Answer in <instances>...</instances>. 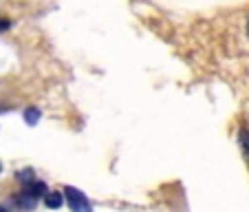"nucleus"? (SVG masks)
<instances>
[{"label": "nucleus", "instance_id": "1", "mask_svg": "<svg viewBox=\"0 0 249 212\" xmlns=\"http://www.w3.org/2000/svg\"><path fill=\"white\" fill-rule=\"evenodd\" d=\"M64 194H66V199H69V206H71V210H73V212H93L89 199L84 197V193H82V190L73 188V186H66Z\"/></svg>", "mask_w": 249, "mask_h": 212}, {"label": "nucleus", "instance_id": "2", "mask_svg": "<svg viewBox=\"0 0 249 212\" xmlns=\"http://www.w3.org/2000/svg\"><path fill=\"white\" fill-rule=\"evenodd\" d=\"M24 193H27L29 197L38 199V197H47V194H49V190H47V186H44L42 181H33L31 186H27V190H24Z\"/></svg>", "mask_w": 249, "mask_h": 212}, {"label": "nucleus", "instance_id": "3", "mask_svg": "<svg viewBox=\"0 0 249 212\" xmlns=\"http://www.w3.org/2000/svg\"><path fill=\"white\" fill-rule=\"evenodd\" d=\"M62 201H64V199H62V194L55 193V190H53V193H49L47 197H44V203H47V208H51V210L62 208Z\"/></svg>", "mask_w": 249, "mask_h": 212}, {"label": "nucleus", "instance_id": "4", "mask_svg": "<svg viewBox=\"0 0 249 212\" xmlns=\"http://www.w3.org/2000/svg\"><path fill=\"white\" fill-rule=\"evenodd\" d=\"M40 119V111L36 109V106H31V109L24 111V122L29 124V126H36V122Z\"/></svg>", "mask_w": 249, "mask_h": 212}, {"label": "nucleus", "instance_id": "5", "mask_svg": "<svg viewBox=\"0 0 249 212\" xmlns=\"http://www.w3.org/2000/svg\"><path fill=\"white\" fill-rule=\"evenodd\" d=\"M0 212H7V210H5V208H0Z\"/></svg>", "mask_w": 249, "mask_h": 212}, {"label": "nucleus", "instance_id": "6", "mask_svg": "<svg viewBox=\"0 0 249 212\" xmlns=\"http://www.w3.org/2000/svg\"><path fill=\"white\" fill-rule=\"evenodd\" d=\"M247 33H249V24H247Z\"/></svg>", "mask_w": 249, "mask_h": 212}, {"label": "nucleus", "instance_id": "7", "mask_svg": "<svg viewBox=\"0 0 249 212\" xmlns=\"http://www.w3.org/2000/svg\"><path fill=\"white\" fill-rule=\"evenodd\" d=\"M0 170H2V166H0Z\"/></svg>", "mask_w": 249, "mask_h": 212}]
</instances>
